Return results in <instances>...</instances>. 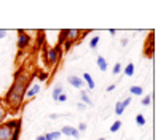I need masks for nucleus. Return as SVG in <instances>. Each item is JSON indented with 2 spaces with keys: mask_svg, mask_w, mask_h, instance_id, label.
Wrapping results in <instances>:
<instances>
[{
  "mask_svg": "<svg viewBox=\"0 0 166 140\" xmlns=\"http://www.w3.org/2000/svg\"><path fill=\"white\" fill-rule=\"evenodd\" d=\"M83 80L86 81L88 89H94V81H93V78H91L90 73H83Z\"/></svg>",
  "mask_w": 166,
  "mask_h": 140,
  "instance_id": "nucleus-13",
  "label": "nucleus"
},
{
  "mask_svg": "<svg viewBox=\"0 0 166 140\" xmlns=\"http://www.w3.org/2000/svg\"><path fill=\"white\" fill-rule=\"evenodd\" d=\"M67 81H69L74 88H78V89L83 88V80H81L80 76H77V75H70V76L67 78Z\"/></svg>",
  "mask_w": 166,
  "mask_h": 140,
  "instance_id": "nucleus-9",
  "label": "nucleus"
},
{
  "mask_svg": "<svg viewBox=\"0 0 166 140\" xmlns=\"http://www.w3.org/2000/svg\"><path fill=\"white\" fill-rule=\"evenodd\" d=\"M153 49H155V37H153V32H150V35L145 40V45H144V56L153 58Z\"/></svg>",
  "mask_w": 166,
  "mask_h": 140,
  "instance_id": "nucleus-6",
  "label": "nucleus"
},
{
  "mask_svg": "<svg viewBox=\"0 0 166 140\" xmlns=\"http://www.w3.org/2000/svg\"><path fill=\"white\" fill-rule=\"evenodd\" d=\"M40 85H38V83H35V85H32V86H29L27 88V91H26V96L29 97V99H32V97H35L38 92H40Z\"/></svg>",
  "mask_w": 166,
  "mask_h": 140,
  "instance_id": "nucleus-8",
  "label": "nucleus"
},
{
  "mask_svg": "<svg viewBox=\"0 0 166 140\" xmlns=\"http://www.w3.org/2000/svg\"><path fill=\"white\" fill-rule=\"evenodd\" d=\"M43 38H45V32H38V37H37V46L40 48V46H43Z\"/></svg>",
  "mask_w": 166,
  "mask_h": 140,
  "instance_id": "nucleus-20",
  "label": "nucleus"
},
{
  "mask_svg": "<svg viewBox=\"0 0 166 140\" xmlns=\"http://www.w3.org/2000/svg\"><path fill=\"white\" fill-rule=\"evenodd\" d=\"M109 33H110V35H115V33H117V30H115V29H110Z\"/></svg>",
  "mask_w": 166,
  "mask_h": 140,
  "instance_id": "nucleus-33",
  "label": "nucleus"
},
{
  "mask_svg": "<svg viewBox=\"0 0 166 140\" xmlns=\"http://www.w3.org/2000/svg\"><path fill=\"white\" fill-rule=\"evenodd\" d=\"M21 132V120L14 118L0 124V140H18Z\"/></svg>",
  "mask_w": 166,
  "mask_h": 140,
  "instance_id": "nucleus-2",
  "label": "nucleus"
},
{
  "mask_svg": "<svg viewBox=\"0 0 166 140\" xmlns=\"http://www.w3.org/2000/svg\"><path fill=\"white\" fill-rule=\"evenodd\" d=\"M77 108H78V110H85V104H78V105H77Z\"/></svg>",
  "mask_w": 166,
  "mask_h": 140,
  "instance_id": "nucleus-32",
  "label": "nucleus"
},
{
  "mask_svg": "<svg viewBox=\"0 0 166 140\" xmlns=\"http://www.w3.org/2000/svg\"><path fill=\"white\" fill-rule=\"evenodd\" d=\"M90 32V30H78V29H65V38L67 40H70V42H78V40H81L83 38V35H86V33Z\"/></svg>",
  "mask_w": 166,
  "mask_h": 140,
  "instance_id": "nucleus-5",
  "label": "nucleus"
},
{
  "mask_svg": "<svg viewBox=\"0 0 166 140\" xmlns=\"http://www.w3.org/2000/svg\"><path fill=\"white\" fill-rule=\"evenodd\" d=\"M38 80H40V81H46L48 80V73H40V75H38Z\"/></svg>",
  "mask_w": 166,
  "mask_h": 140,
  "instance_id": "nucleus-29",
  "label": "nucleus"
},
{
  "mask_svg": "<svg viewBox=\"0 0 166 140\" xmlns=\"http://www.w3.org/2000/svg\"><path fill=\"white\" fill-rule=\"evenodd\" d=\"M61 56H62V48H61L59 45H56V46H53V48H46V58H45L46 67H49V69L56 67L61 61Z\"/></svg>",
  "mask_w": 166,
  "mask_h": 140,
  "instance_id": "nucleus-3",
  "label": "nucleus"
},
{
  "mask_svg": "<svg viewBox=\"0 0 166 140\" xmlns=\"http://www.w3.org/2000/svg\"><path fill=\"white\" fill-rule=\"evenodd\" d=\"M129 92L132 94V96H142L144 94V89L141 86H131L129 88Z\"/></svg>",
  "mask_w": 166,
  "mask_h": 140,
  "instance_id": "nucleus-14",
  "label": "nucleus"
},
{
  "mask_svg": "<svg viewBox=\"0 0 166 140\" xmlns=\"http://www.w3.org/2000/svg\"><path fill=\"white\" fill-rule=\"evenodd\" d=\"M99 40H101V38H99L97 35H96V37H93V38H91V40H90V48H93V49H94V48L97 46V43H99Z\"/></svg>",
  "mask_w": 166,
  "mask_h": 140,
  "instance_id": "nucleus-24",
  "label": "nucleus"
},
{
  "mask_svg": "<svg viewBox=\"0 0 166 140\" xmlns=\"http://www.w3.org/2000/svg\"><path fill=\"white\" fill-rule=\"evenodd\" d=\"M96 62H97V67H99V70H101V72H106L107 70V61L104 59L102 56H97Z\"/></svg>",
  "mask_w": 166,
  "mask_h": 140,
  "instance_id": "nucleus-11",
  "label": "nucleus"
},
{
  "mask_svg": "<svg viewBox=\"0 0 166 140\" xmlns=\"http://www.w3.org/2000/svg\"><path fill=\"white\" fill-rule=\"evenodd\" d=\"M81 100H83V104H86V105H93V100L86 94V91H81Z\"/></svg>",
  "mask_w": 166,
  "mask_h": 140,
  "instance_id": "nucleus-19",
  "label": "nucleus"
},
{
  "mask_svg": "<svg viewBox=\"0 0 166 140\" xmlns=\"http://www.w3.org/2000/svg\"><path fill=\"white\" fill-rule=\"evenodd\" d=\"M77 131H78V132H85L86 131V124H85V123H80L78 127H77Z\"/></svg>",
  "mask_w": 166,
  "mask_h": 140,
  "instance_id": "nucleus-26",
  "label": "nucleus"
},
{
  "mask_svg": "<svg viewBox=\"0 0 166 140\" xmlns=\"http://www.w3.org/2000/svg\"><path fill=\"white\" fill-rule=\"evenodd\" d=\"M35 140H46V138H45V137H43V135H38V137H37Z\"/></svg>",
  "mask_w": 166,
  "mask_h": 140,
  "instance_id": "nucleus-34",
  "label": "nucleus"
},
{
  "mask_svg": "<svg viewBox=\"0 0 166 140\" xmlns=\"http://www.w3.org/2000/svg\"><path fill=\"white\" fill-rule=\"evenodd\" d=\"M131 100H132L131 97H126V99L123 100V102H121V104H123V107H125V108H126V107H128V105L131 104Z\"/></svg>",
  "mask_w": 166,
  "mask_h": 140,
  "instance_id": "nucleus-28",
  "label": "nucleus"
},
{
  "mask_svg": "<svg viewBox=\"0 0 166 140\" xmlns=\"http://www.w3.org/2000/svg\"><path fill=\"white\" fill-rule=\"evenodd\" d=\"M30 42H32V37L24 29H19L18 30V49H19V51L26 49L30 45Z\"/></svg>",
  "mask_w": 166,
  "mask_h": 140,
  "instance_id": "nucleus-4",
  "label": "nucleus"
},
{
  "mask_svg": "<svg viewBox=\"0 0 166 140\" xmlns=\"http://www.w3.org/2000/svg\"><path fill=\"white\" fill-rule=\"evenodd\" d=\"M136 124L137 126H145V118H144V115H137L136 116Z\"/></svg>",
  "mask_w": 166,
  "mask_h": 140,
  "instance_id": "nucleus-22",
  "label": "nucleus"
},
{
  "mask_svg": "<svg viewBox=\"0 0 166 140\" xmlns=\"http://www.w3.org/2000/svg\"><path fill=\"white\" fill-rule=\"evenodd\" d=\"M65 100H67V94H61V96L58 97V100H56V102H65Z\"/></svg>",
  "mask_w": 166,
  "mask_h": 140,
  "instance_id": "nucleus-27",
  "label": "nucleus"
},
{
  "mask_svg": "<svg viewBox=\"0 0 166 140\" xmlns=\"http://www.w3.org/2000/svg\"><path fill=\"white\" fill-rule=\"evenodd\" d=\"M99 140H106V138H99Z\"/></svg>",
  "mask_w": 166,
  "mask_h": 140,
  "instance_id": "nucleus-35",
  "label": "nucleus"
},
{
  "mask_svg": "<svg viewBox=\"0 0 166 140\" xmlns=\"http://www.w3.org/2000/svg\"><path fill=\"white\" fill-rule=\"evenodd\" d=\"M113 89H115V85H109V86L106 88V91H107V92H112Z\"/></svg>",
  "mask_w": 166,
  "mask_h": 140,
  "instance_id": "nucleus-30",
  "label": "nucleus"
},
{
  "mask_svg": "<svg viewBox=\"0 0 166 140\" xmlns=\"http://www.w3.org/2000/svg\"><path fill=\"white\" fill-rule=\"evenodd\" d=\"M59 132H61V134H64V135L74 137V138H78V137H80V132L77 131V127H72V126H64Z\"/></svg>",
  "mask_w": 166,
  "mask_h": 140,
  "instance_id": "nucleus-7",
  "label": "nucleus"
},
{
  "mask_svg": "<svg viewBox=\"0 0 166 140\" xmlns=\"http://www.w3.org/2000/svg\"><path fill=\"white\" fill-rule=\"evenodd\" d=\"M125 111V107H123V104L121 102H117L115 104V115L117 116H121V113Z\"/></svg>",
  "mask_w": 166,
  "mask_h": 140,
  "instance_id": "nucleus-17",
  "label": "nucleus"
},
{
  "mask_svg": "<svg viewBox=\"0 0 166 140\" xmlns=\"http://www.w3.org/2000/svg\"><path fill=\"white\" fill-rule=\"evenodd\" d=\"M125 75L126 76H132V75H134V64H132V62H129L128 65L125 67Z\"/></svg>",
  "mask_w": 166,
  "mask_h": 140,
  "instance_id": "nucleus-15",
  "label": "nucleus"
},
{
  "mask_svg": "<svg viewBox=\"0 0 166 140\" xmlns=\"http://www.w3.org/2000/svg\"><path fill=\"white\" fill-rule=\"evenodd\" d=\"M32 76H34V75L24 72V69H19V70L14 73L11 86L8 88V91H7V94H5V97L2 99V102H3L5 107H7L8 111L16 113V111L21 108L23 100H24V97H26V91H27V88L30 86Z\"/></svg>",
  "mask_w": 166,
  "mask_h": 140,
  "instance_id": "nucleus-1",
  "label": "nucleus"
},
{
  "mask_svg": "<svg viewBox=\"0 0 166 140\" xmlns=\"http://www.w3.org/2000/svg\"><path fill=\"white\" fill-rule=\"evenodd\" d=\"M62 92H64V91H62V86H61V85L56 86V88L53 89V99H54V100H58V97H59Z\"/></svg>",
  "mask_w": 166,
  "mask_h": 140,
  "instance_id": "nucleus-16",
  "label": "nucleus"
},
{
  "mask_svg": "<svg viewBox=\"0 0 166 140\" xmlns=\"http://www.w3.org/2000/svg\"><path fill=\"white\" fill-rule=\"evenodd\" d=\"M7 115H8V110H7V107L3 105V102H2V99H0V124L7 120Z\"/></svg>",
  "mask_w": 166,
  "mask_h": 140,
  "instance_id": "nucleus-10",
  "label": "nucleus"
},
{
  "mask_svg": "<svg viewBox=\"0 0 166 140\" xmlns=\"http://www.w3.org/2000/svg\"><path fill=\"white\" fill-rule=\"evenodd\" d=\"M141 104L144 105V107L150 105V104H152V96H144V97H142V100H141Z\"/></svg>",
  "mask_w": 166,
  "mask_h": 140,
  "instance_id": "nucleus-23",
  "label": "nucleus"
},
{
  "mask_svg": "<svg viewBox=\"0 0 166 140\" xmlns=\"http://www.w3.org/2000/svg\"><path fill=\"white\" fill-rule=\"evenodd\" d=\"M61 135H62V134H61L59 131H53V132H48V134H45V137L46 140H58V138H61Z\"/></svg>",
  "mask_w": 166,
  "mask_h": 140,
  "instance_id": "nucleus-12",
  "label": "nucleus"
},
{
  "mask_svg": "<svg viewBox=\"0 0 166 140\" xmlns=\"http://www.w3.org/2000/svg\"><path fill=\"white\" fill-rule=\"evenodd\" d=\"M72 46H74V42H70V40H65L62 45H61V48H62V53H64V51H70Z\"/></svg>",
  "mask_w": 166,
  "mask_h": 140,
  "instance_id": "nucleus-18",
  "label": "nucleus"
},
{
  "mask_svg": "<svg viewBox=\"0 0 166 140\" xmlns=\"http://www.w3.org/2000/svg\"><path fill=\"white\" fill-rule=\"evenodd\" d=\"M120 72H121V64L117 62V64L113 65V69H112V73H113V75H118Z\"/></svg>",
  "mask_w": 166,
  "mask_h": 140,
  "instance_id": "nucleus-25",
  "label": "nucleus"
},
{
  "mask_svg": "<svg viewBox=\"0 0 166 140\" xmlns=\"http://www.w3.org/2000/svg\"><path fill=\"white\" fill-rule=\"evenodd\" d=\"M3 37H7V30H3V29H0V40H2Z\"/></svg>",
  "mask_w": 166,
  "mask_h": 140,
  "instance_id": "nucleus-31",
  "label": "nucleus"
},
{
  "mask_svg": "<svg viewBox=\"0 0 166 140\" xmlns=\"http://www.w3.org/2000/svg\"><path fill=\"white\" fill-rule=\"evenodd\" d=\"M121 127V121H115L112 126H110V132H118Z\"/></svg>",
  "mask_w": 166,
  "mask_h": 140,
  "instance_id": "nucleus-21",
  "label": "nucleus"
}]
</instances>
